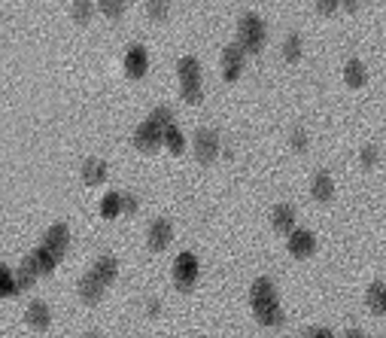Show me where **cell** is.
Segmentation results:
<instances>
[{
  "label": "cell",
  "instance_id": "9c48e42d",
  "mask_svg": "<svg viewBox=\"0 0 386 338\" xmlns=\"http://www.w3.org/2000/svg\"><path fill=\"white\" fill-rule=\"evenodd\" d=\"M174 241V226H171V220H165V217H158L156 222L149 226V235H146V244H149V250H165L167 244Z\"/></svg>",
  "mask_w": 386,
  "mask_h": 338
},
{
  "label": "cell",
  "instance_id": "4fadbf2b",
  "mask_svg": "<svg viewBox=\"0 0 386 338\" xmlns=\"http://www.w3.org/2000/svg\"><path fill=\"white\" fill-rule=\"evenodd\" d=\"M271 222L280 235H292L295 232V207L292 204H277L271 211Z\"/></svg>",
  "mask_w": 386,
  "mask_h": 338
},
{
  "label": "cell",
  "instance_id": "cb8c5ba5",
  "mask_svg": "<svg viewBox=\"0 0 386 338\" xmlns=\"http://www.w3.org/2000/svg\"><path fill=\"white\" fill-rule=\"evenodd\" d=\"M165 147L174 152V156H180L183 150H186V137H183V132L176 125H171V128H165Z\"/></svg>",
  "mask_w": 386,
  "mask_h": 338
},
{
  "label": "cell",
  "instance_id": "484cf974",
  "mask_svg": "<svg viewBox=\"0 0 386 338\" xmlns=\"http://www.w3.org/2000/svg\"><path fill=\"white\" fill-rule=\"evenodd\" d=\"M283 58H286L289 64L301 61V37L298 34H289L286 37V43H283Z\"/></svg>",
  "mask_w": 386,
  "mask_h": 338
},
{
  "label": "cell",
  "instance_id": "9a60e30c",
  "mask_svg": "<svg viewBox=\"0 0 386 338\" xmlns=\"http://www.w3.org/2000/svg\"><path fill=\"white\" fill-rule=\"evenodd\" d=\"M311 195H313V202H320V204H329L331 198H335V183H331V177H329L326 171L313 174Z\"/></svg>",
  "mask_w": 386,
  "mask_h": 338
},
{
  "label": "cell",
  "instance_id": "4dcf8cb0",
  "mask_svg": "<svg viewBox=\"0 0 386 338\" xmlns=\"http://www.w3.org/2000/svg\"><path fill=\"white\" fill-rule=\"evenodd\" d=\"M377 156H380V152H377L374 143H365V147H362V152H359V162L365 165V168H374L377 165Z\"/></svg>",
  "mask_w": 386,
  "mask_h": 338
},
{
  "label": "cell",
  "instance_id": "83f0119b",
  "mask_svg": "<svg viewBox=\"0 0 386 338\" xmlns=\"http://www.w3.org/2000/svg\"><path fill=\"white\" fill-rule=\"evenodd\" d=\"M149 119L156 122L158 128H171V125H174V110H171V107H156Z\"/></svg>",
  "mask_w": 386,
  "mask_h": 338
},
{
  "label": "cell",
  "instance_id": "1f68e13d",
  "mask_svg": "<svg viewBox=\"0 0 386 338\" xmlns=\"http://www.w3.org/2000/svg\"><path fill=\"white\" fill-rule=\"evenodd\" d=\"M289 143H292V150H295V152H304L307 150V132H304V128H292Z\"/></svg>",
  "mask_w": 386,
  "mask_h": 338
},
{
  "label": "cell",
  "instance_id": "7c38bea8",
  "mask_svg": "<svg viewBox=\"0 0 386 338\" xmlns=\"http://www.w3.org/2000/svg\"><path fill=\"white\" fill-rule=\"evenodd\" d=\"M250 302L252 308L259 305H268V302H277V290H274V281L271 278H256L250 287Z\"/></svg>",
  "mask_w": 386,
  "mask_h": 338
},
{
  "label": "cell",
  "instance_id": "2e32d148",
  "mask_svg": "<svg viewBox=\"0 0 386 338\" xmlns=\"http://www.w3.org/2000/svg\"><path fill=\"white\" fill-rule=\"evenodd\" d=\"M89 274H95L104 287H110V283L116 281V274H119V263H116V256H98V263L91 265Z\"/></svg>",
  "mask_w": 386,
  "mask_h": 338
},
{
  "label": "cell",
  "instance_id": "8fae6325",
  "mask_svg": "<svg viewBox=\"0 0 386 338\" xmlns=\"http://www.w3.org/2000/svg\"><path fill=\"white\" fill-rule=\"evenodd\" d=\"M25 320H28L30 329H37V332H46V329L52 326V311H49V305L40 302V299H34V302L28 305V311H25Z\"/></svg>",
  "mask_w": 386,
  "mask_h": 338
},
{
  "label": "cell",
  "instance_id": "603a6c76",
  "mask_svg": "<svg viewBox=\"0 0 386 338\" xmlns=\"http://www.w3.org/2000/svg\"><path fill=\"white\" fill-rule=\"evenodd\" d=\"M122 213V192H110V195L100 202V217L104 220H116Z\"/></svg>",
  "mask_w": 386,
  "mask_h": 338
},
{
  "label": "cell",
  "instance_id": "44dd1931",
  "mask_svg": "<svg viewBox=\"0 0 386 338\" xmlns=\"http://www.w3.org/2000/svg\"><path fill=\"white\" fill-rule=\"evenodd\" d=\"M344 82L350 89H362L365 86V64H362L359 58H350L344 67Z\"/></svg>",
  "mask_w": 386,
  "mask_h": 338
},
{
  "label": "cell",
  "instance_id": "4316f807",
  "mask_svg": "<svg viewBox=\"0 0 386 338\" xmlns=\"http://www.w3.org/2000/svg\"><path fill=\"white\" fill-rule=\"evenodd\" d=\"M15 293H19V290H15V274L6 265H0V299H10Z\"/></svg>",
  "mask_w": 386,
  "mask_h": 338
},
{
  "label": "cell",
  "instance_id": "5bb4252c",
  "mask_svg": "<svg viewBox=\"0 0 386 338\" xmlns=\"http://www.w3.org/2000/svg\"><path fill=\"white\" fill-rule=\"evenodd\" d=\"M252 314H256V320L261 326H268V329H277V326L286 323V314L280 311V305H277V302L259 305V308H252Z\"/></svg>",
  "mask_w": 386,
  "mask_h": 338
},
{
  "label": "cell",
  "instance_id": "f1b7e54d",
  "mask_svg": "<svg viewBox=\"0 0 386 338\" xmlns=\"http://www.w3.org/2000/svg\"><path fill=\"white\" fill-rule=\"evenodd\" d=\"M98 10L104 12L107 19H122V15H125V10H128V6H125V3H113V0H104V3H100Z\"/></svg>",
  "mask_w": 386,
  "mask_h": 338
},
{
  "label": "cell",
  "instance_id": "e575fe53",
  "mask_svg": "<svg viewBox=\"0 0 386 338\" xmlns=\"http://www.w3.org/2000/svg\"><path fill=\"white\" fill-rule=\"evenodd\" d=\"M338 10V3H316V12H322V15H331Z\"/></svg>",
  "mask_w": 386,
  "mask_h": 338
},
{
  "label": "cell",
  "instance_id": "3957f363",
  "mask_svg": "<svg viewBox=\"0 0 386 338\" xmlns=\"http://www.w3.org/2000/svg\"><path fill=\"white\" fill-rule=\"evenodd\" d=\"M198 256L195 253H180L174 263V283L180 293H192V287L198 283Z\"/></svg>",
  "mask_w": 386,
  "mask_h": 338
},
{
  "label": "cell",
  "instance_id": "8992f818",
  "mask_svg": "<svg viewBox=\"0 0 386 338\" xmlns=\"http://www.w3.org/2000/svg\"><path fill=\"white\" fill-rule=\"evenodd\" d=\"M43 247L61 263V259H64V253H67V247H71V229H67L64 222L49 226V229H46V235H43Z\"/></svg>",
  "mask_w": 386,
  "mask_h": 338
},
{
  "label": "cell",
  "instance_id": "d590c367",
  "mask_svg": "<svg viewBox=\"0 0 386 338\" xmlns=\"http://www.w3.org/2000/svg\"><path fill=\"white\" fill-rule=\"evenodd\" d=\"M344 338H365V332H362V329H347Z\"/></svg>",
  "mask_w": 386,
  "mask_h": 338
},
{
  "label": "cell",
  "instance_id": "f546056e",
  "mask_svg": "<svg viewBox=\"0 0 386 338\" xmlns=\"http://www.w3.org/2000/svg\"><path fill=\"white\" fill-rule=\"evenodd\" d=\"M146 15H149V19H156V21H165L167 15H171V6H167V3H146Z\"/></svg>",
  "mask_w": 386,
  "mask_h": 338
},
{
  "label": "cell",
  "instance_id": "ffe728a7",
  "mask_svg": "<svg viewBox=\"0 0 386 338\" xmlns=\"http://www.w3.org/2000/svg\"><path fill=\"white\" fill-rule=\"evenodd\" d=\"M365 302H368V308H371L374 314H383L386 317V283L374 281L371 287H368V293H365Z\"/></svg>",
  "mask_w": 386,
  "mask_h": 338
},
{
  "label": "cell",
  "instance_id": "d6a6232c",
  "mask_svg": "<svg viewBox=\"0 0 386 338\" xmlns=\"http://www.w3.org/2000/svg\"><path fill=\"white\" fill-rule=\"evenodd\" d=\"M140 202H137V195H131V192H122V213H134Z\"/></svg>",
  "mask_w": 386,
  "mask_h": 338
},
{
  "label": "cell",
  "instance_id": "30bf717a",
  "mask_svg": "<svg viewBox=\"0 0 386 338\" xmlns=\"http://www.w3.org/2000/svg\"><path fill=\"white\" fill-rule=\"evenodd\" d=\"M146 71H149V55H146L143 46H131L125 55V73L131 80H143Z\"/></svg>",
  "mask_w": 386,
  "mask_h": 338
},
{
  "label": "cell",
  "instance_id": "d6986e66",
  "mask_svg": "<svg viewBox=\"0 0 386 338\" xmlns=\"http://www.w3.org/2000/svg\"><path fill=\"white\" fill-rule=\"evenodd\" d=\"M82 180H86L89 186H100V183L107 180V162L104 159H86V162H82Z\"/></svg>",
  "mask_w": 386,
  "mask_h": 338
},
{
  "label": "cell",
  "instance_id": "ac0fdd59",
  "mask_svg": "<svg viewBox=\"0 0 386 338\" xmlns=\"http://www.w3.org/2000/svg\"><path fill=\"white\" fill-rule=\"evenodd\" d=\"M12 274H15V290H19V293H21V290H30V287H34L37 278H40V274H37V265H34V256L28 253L25 263L19 265V272H12Z\"/></svg>",
  "mask_w": 386,
  "mask_h": 338
},
{
  "label": "cell",
  "instance_id": "5b68a950",
  "mask_svg": "<svg viewBox=\"0 0 386 338\" xmlns=\"http://www.w3.org/2000/svg\"><path fill=\"white\" fill-rule=\"evenodd\" d=\"M134 147L140 152H156L158 147H165V128H158L152 119L140 122L134 132Z\"/></svg>",
  "mask_w": 386,
  "mask_h": 338
},
{
  "label": "cell",
  "instance_id": "7a4b0ae2",
  "mask_svg": "<svg viewBox=\"0 0 386 338\" xmlns=\"http://www.w3.org/2000/svg\"><path fill=\"white\" fill-rule=\"evenodd\" d=\"M176 71H180V86H183V101L186 104H201V98H204V91H201V64L195 55H186L180 58V64H176Z\"/></svg>",
  "mask_w": 386,
  "mask_h": 338
},
{
  "label": "cell",
  "instance_id": "52a82bcc",
  "mask_svg": "<svg viewBox=\"0 0 386 338\" xmlns=\"http://www.w3.org/2000/svg\"><path fill=\"white\" fill-rule=\"evenodd\" d=\"M289 253L295 259H307V256H313L316 253V235L313 232H307V229H295V232L289 235Z\"/></svg>",
  "mask_w": 386,
  "mask_h": 338
},
{
  "label": "cell",
  "instance_id": "7402d4cb",
  "mask_svg": "<svg viewBox=\"0 0 386 338\" xmlns=\"http://www.w3.org/2000/svg\"><path fill=\"white\" fill-rule=\"evenodd\" d=\"M30 256H34V265H37V274H52V272H55V268H58V259H55V256H52V253H49V250H46V247H43V244H40V247H37L34 253H30Z\"/></svg>",
  "mask_w": 386,
  "mask_h": 338
},
{
  "label": "cell",
  "instance_id": "d4e9b609",
  "mask_svg": "<svg viewBox=\"0 0 386 338\" xmlns=\"http://www.w3.org/2000/svg\"><path fill=\"white\" fill-rule=\"evenodd\" d=\"M71 15H73L76 25H89L91 15H95V3H89V0H80V3L71 6Z\"/></svg>",
  "mask_w": 386,
  "mask_h": 338
},
{
  "label": "cell",
  "instance_id": "277c9868",
  "mask_svg": "<svg viewBox=\"0 0 386 338\" xmlns=\"http://www.w3.org/2000/svg\"><path fill=\"white\" fill-rule=\"evenodd\" d=\"M219 150H222V141H219V132L213 128H198L195 132V159L201 165H213L219 159Z\"/></svg>",
  "mask_w": 386,
  "mask_h": 338
},
{
  "label": "cell",
  "instance_id": "e0dca14e",
  "mask_svg": "<svg viewBox=\"0 0 386 338\" xmlns=\"http://www.w3.org/2000/svg\"><path fill=\"white\" fill-rule=\"evenodd\" d=\"M76 290H80V299H82L86 305H98L100 299H104V290H107V287L95 278V274H86V278L80 281V287H76Z\"/></svg>",
  "mask_w": 386,
  "mask_h": 338
},
{
  "label": "cell",
  "instance_id": "6da1fadb",
  "mask_svg": "<svg viewBox=\"0 0 386 338\" xmlns=\"http://www.w3.org/2000/svg\"><path fill=\"white\" fill-rule=\"evenodd\" d=\"M237 46L243 49V55H259L265 49V21L256 12H243L237 19Z\"/></svg>",
  "mask_w": 386,
  "mask_h": 338
},
{
  "label": "cell",
  "instance_id": "8d00e7d4",
  "mask_svg": "<svg viewBox=\"0 0 386 338\" xmlns=\"http://www.w3.org/2000/svg\"><path fill=\"white\" fill-rule=\"evenodd\" d=\"M82 338H100L98 332H86V335H82Z\"/></svg>",
  "mask_w": 386,
  "mask_h": 338
},
{
  "label": "cell",
  "instance_id": "836d02e7",
  "mask_svg": "<svg viewBox=\"0 0 386 338\" xmlns=\"http://www.w3.org/2000/svg\"><path fill=\"white\" fill-rule=\"evenodd\" d=\"M304 338H335V335H331V329H326V326H311L304 332Z\"/></svg>",
  "mask_w": 386,
  "mask_h": 338
},
{
  "label": "cell",
  "instance_id": "ba28073f",
  "mask_svg": "<svg viewBox=\"0 0 386 338\" xmlns=\"http://www.w3.org/2000/svg\"><path fill=\"white\" fill-rule=\"evenodd\" d=\"M243 49L241 46H226L222 49V76H226L228 82H235V80H241V73H243Z\"/></svg>",
  "mask_w": 386,
  "mask_h": 338
}]
</instances>
